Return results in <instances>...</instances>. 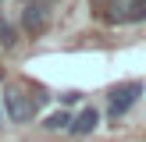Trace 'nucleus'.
Segmentation results:
<instances>
[{"label":"nucleus","instance_id":"11","mask_svg":"<svg viewBox=\"0 0 146 142\" xmlns=\"http://www.w3.org/2000/svg\"><path fill=\"white\" fill-rule=\"evenodd\" d=\"M25 4H36V0H25Z\"/></svg>","mask_w":146,"mask_h":142},{"label":"nucleus","instance_id":"6","mask_svg":"<svg viewBox=\"0 0 146 142\" xmlns=\"http://www.w3.org/2000/svg\"><path fill=\"white\" fill-rule=\"evenodd\" d=\"M128 21L132 25L146 21V0H128Z\"/></svg>","mask_w":146,"mask_h":142},{"label":"nucleus","instance_id":"7","mask_svg":"<svg viewBox=\"0 0 146 142\" xmlns=\"http://www.w3.org/2000/svg\"><path fill=\"white\" fill-rule=\"evenodd\" d=\"M14 43H18V32H14V28L7 25L4 18H0V46H7V50H11Z\"/></svg>","mask_w":146,"mask_h":142},{"label":"nucleus","instance_id":"10","mask_svg":"<svg viewBox=\"0 0 146 142\" xmlns=\"http://www.w3.org/2000/svg\"><path fill=\"white\" fill-rule=\"evenodd\" d=\"M93 4H96V7H100V4H107V0H93Z\"/></svg>","mask_w":146,"mask_h":142},{"label":"nucleus","instance_id":"9","mask_svg":"<svg viewBox=\"0 0 146 142\" xmlns=\"http://www.w3.org/2000/svg\"><path fill=\"white\" fill-rule=\"evenodd\" d=\"M0 121H4V99H0Z\"/></svg>","mask_w":146,"mask_h":142},{"label":"nucleus","instance_id":"4","mask_svg":"<svg viewBox=\"0 0 146 142\" xmlns=\"http://www.w3.org/2000/svg\"><path fill=\"white\" fill-rule=\"evenodd\" d=\"M43 25H46V4L36 0V4H29L25 11H21V28H25V32H39Z\"/></svg>","mask_w":146,"mask_h":142},{"label":"nucleus","instance_id":"3","mask_svg":"<svg viewBox=\"0 0 146 142\" xmlns=\"http://www.w3.org/2000/svg\"><path fill=\"white\" fill-rule=\"evenodd\" d=\"M96 124H100V110H96V106H82V114L71 117L68 131H71V135H93V131H96Z\"/></svg>","mask_w":146,"mask_h":142},{"label":"nucleus","instance_id":"8","mask_svg":"<svg viewBox=\"0 0 146 142\" xmlns=\"http://www.w3.org/2000/svg\"><path fill=\"white\" fill-rule=\"evenodd\" d=\"M57 99H61L64 106H71V103H78V99H82V92H61Z\"/></svg>","mask_w":146,"mask_h":142},{"label":"nucleus","instance_id":"1","mask_svg":"<svg viewBox=\"0 0 146 142\" xmlns=\"http://www.w3.org/2000/svg\"><path fill=\"white\" fill-rule=\"evenodd\" d=\"M139 96H143V85L139 82H121V85H114V89L107 92V114H111V117H125V114L135 106Z\"/></svg>","mask_w":146,"mask_h":142},{"label":"nucleus","instance_id":"5","mask_svg":"<svg viewBox=\"0 0 146 142\" xmlns=\"http://www.w3.org/2000/svg\"><path fill=\"white\" fill-rule=\"evenodd\" d=\"M68 124H71V114H50L43 128H46V131H64Z\"/></svg>","mask_w":146,"mask_h":142},{"label":"nucleus","instance_id":"2","mask_svg":"<svg viewBox=\"0 0 146 142\" xmlns=\"http://www.w3.org/2000/svg\"><path fill=\"white\" fill-rule=\"evenodd\" d=\"M0 99H4V114H7L11 121H18V124H25V121L36 117V99L29 96V92H21L18 85H11Z\"/></svg>","mask_w":146,"mask_h":142}]
</instances>
